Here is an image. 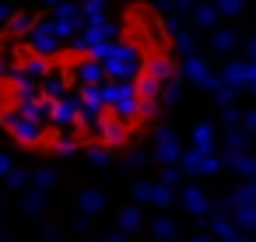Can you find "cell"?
I'll list each match as a JSON object with an SVG mask.
<instances>
[{"instance_id": "1", "label": "cell", "mask_w": 256, "mask_h": 242, "mask_svg": "<svg viewBox=\"0 0 256 242\" xmlns=\"http://www.w3.org/2000/svg\"><path fill=\"white\" fill-rule=\"evenodd\" d=\"M0 126H4L18 144H42L46 140V126L42 123H36V120H25V116H18L14 109H0Z\"/></svg>"}, {"instance_id": "2", "label": "cell", "mask_w": 256, "mask_h": 242, "mask_svg": "<svg viewBox=\"0 0 256 242\" xmlns=\"http://www.w3.org/2000/svg\"><path fill=\"white\" fill-rule=\"evenodd\" d=\"M67 74L74 78V84H78V88H102V84L109 81V78H106V64H102V60H95L92 53H88V56H81Z\"/></svg>"}, {"instance_id": "3", "label": "cell", "mask_w": 256, "mask_h": 242, "mask_svg": "<svg viewBox=\"0 0 256 242\" xmlns=\"http://www.w3.org/2000/svg\"><path fill=\"white\" fill-rule=\"evenodd\" d=\"M92 137H95V140H98L102 148H116V144H123V137H126V123L106 112V116H102V120L95 123Z\"/></svg>"}, {"instance_id": "4", "label": "cell", "mask_w": 256, "mask_h": 242, "mask_svg": "<svg viewBox=\"0 0 256 242\" xmlns=\"http://www.w3.org/2000/svg\"><path fill=\"white\" fill-rule=\"evenodd\" d=\"M179 154H182L179 140L172 137V130H168V126H162V130H158V162L176 165V162H179Z\"/></svg>"}, {"instance_id": "5", "label": "cell", "mask_w": 256, "mask_h": 242, "mask_svg": "<svg viewBox=\"0 0 256 242\" xmlns=\"http://www.w3.org/2000/svg\"><path fill=\"white\" fill-rule=\"evenodd\" d=\"M232 224H235L238 232H252V228H256V204L232 207Z\"/></svg>"}, {"instance_id": "6", "label": "cell", "mask_w": 256, "mask_h": 242, "mask_svg": "<svg viewBox=\"0 0 256 242\" xmlns=\"http://www.w3.org/2000/svg\"><path fill=\"white\" fill-rule=\"evenodd\" d=\"M182 204H186L193 214H207V210H210V200H207V196H204L196 186H186V193H182Z\"/></svg>"}, {"instance_id": "7", "label": "cell", "mask_w": 256, "mask_h": 242, "mask_svg": "<svg viewBox=\"0 0 256 242\" xmlns=\"http://www.w3.org/2000/svg\"><path fill=\"white\" fill-rule=\"evenodd\" d=\"M210 228H214V235H218L221 242H238V235H242V232H238L228 218H218V214L210 218Z\"/></svg>"}, {"instance_id": "8", "label": "cell", "mask_w": 256, "mask_h": 242, "mask_svg": "<svg viewBox=\"0 0 256 242\" xmlns=\"http://www.w3.org/2000/svg\"><path fill=\"white\" fill-rule=\"evenodd\" d=\"M221 168H224V158H214L210 151H204L200 154V165H196V176H214Z\"/></svg>"}, {"instance_id": "9", "label": "cell", "mask_w": 256, "mask_h": 242, "mask_svg": "<svg viewBox=\"0 0 256 242\" xmlns=\"http://www.w3.org/2000/svg\"><path fill=\"white\" fill-rule=\"evenodd\" d=\"M242 204H256V179L249 176V182H242V190L232 196V207H242Z\"/></svg>"}, {"instance_id": "10", "label": "cell", "mask_w": 256, "mask_h": 242, "mask_svg": "<svg viewBox=\"0 0 256 242\" xmlns=\"http://www.w3.org/2000/svg\"><path fill=\"white\" fill-rule=\"evenodd\" d=\"M102 204H106V200H102V193H98V190H84V193H81V210H84V214L102 210Z\"/></svg>"}, {"instance_id": "11", "label": "cell", "mask_w": 256, "mask_h": 242, "mask_svg": "<svg viewBox=\"0 0 256 242\" xmlns=\"http://www.w3.org/2000/svg\"><path fill=\"white\" fill-rule=\"evenodd\" d=\"M176 232H179V228H176V221H172V218H158V221H154V238L172 242V238H176Z\"/></svg>"}, {"instance_id": "12", "label": "cell", "mask_w": 256, "mask_h": 242, "mask_svg": "<svg viewBox=\"0 0 256 242\" xmlns=\"http://www.w3.org/2000/svg\"><path fill=\"white\" fill-rule=\"evenodd\" d=\"M137 228H140V210L137 207H126L120 214V232H137Z\"/></svg>"}, {"instance_id": "13", "label": "cell", "mask_w": 256, "mask_h": 242, "mask_svg": "<svg viewBox=\"0 0 256 242\" xmlns=\"http://www.w3.org/2000/svg\"><path fill=\"white\" fill-rule=\"evenodd\" d=\"M151 204H158V207H168V204H172V186H165V182H154V186H151Z\"/></svg>"}, {"instance_id": "14", "label": "cell", "mask_w": 256, "mask_h": 242, "mask_svg": "<svg viewBox=\"0 0 256 242\" xmlns=\"http://www.w3.org/2000/svg\"><path fill=\"white\" fill-rule=\"evenodd\" d=\"M193 144L200 148V151H210V144H214V130L204 123V126H196V134H193Z\"/></svg>"}, {"instance_id": "15", "label": "cell", "mask_w": 256, "mask_h": 242, "mask_svg": "<svg viewBox=\"0 0 256 242\" xmlns=\"http://www.w3.org/2000/svg\"><path fill=\"white\" fill-rule=\"evenodd\" d=\"M22 207H25L28 214H39V210L46 207V196H42V190H36V193H25V200H22Z\"/></svg>"}, {"instance_id": "16", "label": "cell", "mask_w": 256, "mask_h": 242, "mask_svg": "<svg viewBox=\"0 0 256 242\" xmlns=\"http://www.w3.org/2000/svg\"><path fill=\"white\" fill-rule=\"evenodd\" d=\"M246 144H249V134H246V130H232L228 140H224L228 151H246Z\"/></svg>"}, {"instance_id": "17", "label": "cell", "mask_w": 256, "mask_h": 242, "mask_svg": "<svg viewBox=\"0 0 256 242\" xmlns=\"http://www.w3.org/2000/svg\"><path fill=\"white\" fill-rule=\"evenodd\" d=\"M84 151H88V158H92L95 165H109V148H102V144H92V140H88V148H84Z\"/></svg>"}, {"instance_id": "18", "label": "cell", "mask_w": 256, "mask_h": 242, "mask_svg": "<svg viewBox=\"0 0 256 242\" xmlns=\"http://www.w3.org/2000/svg\"><path fill=\"white\" fill-rule=\"evenodd\" d=\"M32 179H36V190H50L56 176H53V168H39V172H36Z\"/></svg>"}, {"instance_id": "19", "label": "cell", "mask_w": 256, "mask_h": 242, "mask_svg": "<svg viewBox=\"0 0 256 242\" xmlns=\"http://www.w3.org/2000/svg\"><path fill=\"white\" fill-rule=\"evenodd\" d=\"M179 179H182V168H179V162H176V165H165V176H162V182H165V186H176Z\"/></svg>"}, {"instance_id": "20", "label": "cell", "mask_w": 256, "mask_h": 242, "mask_svg": "<svg viewBox=\"0 0 256 242\" xmlns=\"http://www.w3.org/2000/svg\"><path fill=\"white\" fill-rule=\"evenodd\" d=\"M186 70H190V78H193V81H200V84L207 81V70H204V64H196V60H190V64H186Z\"/></svg>"}, {"instance_id": "21", "label": "cell", "mask_w": 256, "mask_h": 242, "mask_svg": "<svg viewBox=\"0 0 256 242\" xmlns=\"http://www.w3.org/2000/svg\"><path fill=\"white\" fill-rule=\"evenodd\" d=\"M8 182L18 190V186H25V182H28V172H22V168H11V172H8Z\"/></svg>"}, {"instance_id": "22", "label": "cell", "mask_w": 256, "mask_h": 242, "mask_svg": "<svg viewBox=\"0 0 256 242\" xmlns=\"http://www.w3.org/2000/svg\"><path fill=\"white\" fill-rule=\"evenodd\" d=\"M151 186H154V182H137V186H134V196H137V200H151Z\"/></svg>"}, {"instance_id": "23", "label": "cell", "mask_w": 256, "mask_h": 242, "mask_svg": "<svg viewBox=\"0 0 256 242\" xmlns=\"http://www.w3.org/2000/svg\"><path fill=\"white\" fill-rule=\"evenodd\" d=\"M246 81V67H232L228 70V84H242Z\"/></svg>"}, {"instance_id": "24", "label": "cell", "mask_w": 256, "mask_h": 242, "mask_svg": "<svg viewBox=\"0 0 256 242\" xmlns=\"http://www.w3.org/2000/svg\"><path fill=\"white\" fill-rule=\"evenodd\" d=\"M126 165H134V168L144 165V154H140V151H130V154H126Z\"/></svg>"}, {"instance_id": "25", "label": "cell", "mask_w": 256, "mask_h": 242, "mask_svg": "<svg viewBox=\"0 0 256 242\" xmlns=\"http://www.w3.org/2000/svg\"><path fill=\"white\" fill-rule=\"evenodd\" d=\"M8 172H11V154L0 151V176H8Z\"/></svg>"}, {"instance_id": "26", "label": "cell", "mask_w": 256, "mask_h": 242, "mask_svg": "<svg viewBox=\"0 0 256 242\" xmlns=\"http://www.w3.org/2000/svg\"><path fill=\"white\" fill-rule=\"evenodd\" d=\"M102 242H126V232H116V235H109V238H102Z\"/></svg>"}, {"instance_id": "27", "label": "cell", "mask_w": 256, "mask_h": 242, "mask_svg": "<svg viewBox=\"0 0 256 242\" xmlns=\"http://www.w3.org/2000/svg\"><path fill=\"white\" fill-rule=\"evenodd\" d=\"M246 126H249V130H256V112H249V116H246Z\"/></svg>"}, {"instance_id": "28", "label": "cell", "mask_w": 256, "mask_h": 242, "mask_svg": "<svg viewBox=\"0 0 256 242\" xmlns=\"http://www.w3.org/2000/svg\"><path fill=\"white\" fill-rule=\"evenodd\" d=\"M190 242H214V238H207V235H193Z\"/></svg>"}, {"instance_id": "29", "label": "cell", "mask_w": 256, "mask_h": 242, "mask_svg": "<svg viewBox=\"0 0 256 242\" xmlns=\"http://www.w3.org/2000/svg\"><path fill=\"white\" fill-rule=\"evenodd\" d=\"M238 242H252V238H246V235H238Z\"/></svg>"}, {"instance_id": "30", "label": "cell", "mask_w": 256, "mask_h": 242, "mask_svg": "<svg viewBox=\"0 0 256 242\" xmlns=\"http://www.w3.org/2000/svg\"><path fill=\"white\" fill-rule=\"evenodd\" d=\"M252 88H256V70H252Z\"/></svg>"}, {"instance_id": "31", "label": "cell", "mask_w": 256, "mask_h": 242, "mask_svg": "<svg viewBox=\"0 0 256 242\" xmlns=\"http://www.w3.org/2000/svg\"><path fill=\"white\" fill-rule=\"evenodd\" d=\"M252 176H256V158H252Z\"/></svg>"}]
</instances>
